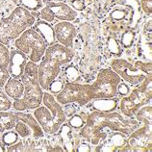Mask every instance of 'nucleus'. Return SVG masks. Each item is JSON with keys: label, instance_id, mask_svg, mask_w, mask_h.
<instances>
[{"label": "nucleus", "instance_id": "1", "mask_svg": "<svg viewBox=\"0 0 152 152\" xmlns=\"http://www.w3.org/2000/svg\"><path fill=\"white\" fill-rule=\"evenodd\" d=\"M138 125L139 122L137 121L125 118L117 112L104 113L94 111L86 118L85 124L81 128L80 135L91 145H97L98 142L109 134V132L106 131L107 129L130 135L135 129H137Z\"/></svg>", "mask_w": 152, "mask_h": 152}, {"label": "nucleus", "instance_id": "2", "mask_svg": "<svg viewBox=\"0 0 152 152\" xmlns=\"http://www.w3.org/2000/svg\"><path fill=\"white\" fill-rule=\"evenodd\" d=\"M73 57L72 50L60 43H54L47 47L38 66L39 82L42 90L47 91L50 83L61 72L60 66L69 64Z\"/></svg>", "mask_w": 152, "mask_h": 152}, {"label": "nucleus", "instance_id": "3", "mask_svg": "<svg viewBox=\"0 0 152 152\" xmlns=\"http://www.w3.org/2000/svg\"><path fill=\"white\" fill-rule=\"evenodd\" d=\"M43 106H39L34 112V117L42 126L43 132L48 135H54L59 128L66 121L62 105L50 93H43Z\"/></svg>", "mask_w": 152, "mask_h": 152}, {"label": "nucleus", "instance_id": "4", "mask_svg": "<svg viewBox=\"0 0 152 152\" xmlns=\"http://www.w3.org/2000/svg\"><path fill=\"white\" fill-rule=\"evenodd\" d=\"M35 22L36 19L30 11L24 7H17L9 17L0 20V42L8 45Z\"/></svg>", "mask_w": 152, "mask_h": 152}, {"label": "nucleus", "instance_id": "5", "mask_svg": "<svg viewBox=\"0 0 152 152\" xmlns=\"http://www.w3.org/2000/svg\"><path fill=\"white\" fill-rule=\"evenodd\" d=\"M20 80L24 86V91L21 98L24 100L27 109H36L41 106L43 91L39 82L37 63L32 61L27 62Z\"/></svg>", "mask_w": 152, "mask_h": 152}, {"label": "nucleus", "instance_id": "6", "mask_svg": "<svg viewBox=\"0 0 152 152\" xmlns=\"http://www.w3.org/2000/svg\"><path fill=\"white\" fill-rule=\"evenodd\" d=\"M152 75L148 74L145 79L140 84L138 89L123 97L119 103V109L126 118H131L140 108L147 105L151 101L152 96Z\"/></svg>", "mask_w": 152, "mask_h": 152}, {"label": "nucleus", "instance_id": "7", "mask_svg": "<svg viewBox=\"0 0 152 152\" xmlns=\"http://www.w3.org/2000/svg\"><path fill=\"white\" fill-rule=\"evenodd\" d=\"M17 49L23 52L30 61L38 63L42 60L47 48L43 39L33 28L25 30L14 42Z\"/></svg>", "mask_w": 152, "mask_h": 152}, {"label": "nucleus", "instance_id": "8", "mask_svg": "<svg viewBox=\"0 0 152 152\" xmlns=\"http://www.w3.org/2000/svg\"><path fill=\"white\" fill-rule=\"evenodd\" d=\"M95 98L94 87L91 85H83L75 82H67L63 90L56 95V100L61 105L70 103H78L79 105H87Z\"/></svg>", "mask_w": 152, "mask_h": 152}, {"label": "nucleus", "instance_id": "9", "mask_svg": "<svg viewBox=\"0 0 152 152\" xmlns=\"http://www.w3.org/2000/svg\"><path fill=\"white\" fill-rule=\"evenodd\" d=\"M121 78L113 69H104L98 72L94 87L95 98H112L118 95V86Z\"/></svg>", "mask_w": 152, "mask_h": 152}, {"label": "nucleus", "instance_id": "10", "mask_svg": "<svg viewBox=\"0 0 152 152\" xmlns=\"http://www.w3.org/2000/svg\"><path fill=\"white\" fill-rule=\"evenodd\" d=\"M111 67L119 77L132 86L140 85L148 75L124 59H114L111 62Z\"/></svg>", "mask_w": 152, "mask_h": 152}, {"label": "nucleus", "instance_id": "11", "mask_svg": "<svg viewBox=\"0 0 152 152\" xmlns=\"http://www.w3.org/2000/svg\"><path fill=\"white\" fill-rule=\"evenodd\" d=\"M152 123H143L142 127L137 128L128 138V145L132 151H151Z\"/></svg>", "mask_w": 152, "mask_h": 152}, {"label": "nucleus", "instance_id": "12", "mask_svg": "<svg viewBox=\"0 0 152 152\" xmlns=\"http://www.w3.org/2000/svg\"><path fill=\"white\" fill-rule=\"evenodd\" d=\"M128 145V138L125 134L118 131H113L109 133L106 138L98 142L97 146L95 147L96 152H115L122 151L123 148Z\"/></svg>", "mask_w": 152, "mask_h": 152}, {"label": "nucleus", "instance_id": "13", "mask_svg": "<svg viewBox=\"0 0 152 152\" xmlns=\"http://www.w3.org/2000/svg\"><path fill=\"white\" fill-rule=\"evenodd\" d=\"M53 29L55 39L60 45L69 48L73 46L74 39L77 36V30L72 23L69 21H60L59 23H56Z\"/></svg>", "mask_w": 152, "mask_h": 152}, {"label": "nucleus", "instance_id": "14", "mask_svg": "<svg viewBox=\"0 0 152 152\" xmlns=\"http://www.w3.org/2000/svg\"><path fill=\"white\" fill-rule=\"evenodd\" d=\"M28 62L26 54L18 49H13L10 52V62L8 66V71L10 76L15 79H20L24 72L25 66Z\"/></svg>", "mask_w": 152, "mask_h": 152}, {"label": "nucleus", "instance_id": "15", "mask_svg": "<svg viewBox=\"0 0 152 152\" xmlns=\"http://www.w3.org/2000/svg\"><path fill=\"white\" fill-rule=\"evenodd\" d=\"M47 7L51 10L55 18L61 21H73L78 15V12L72 9L69 5L63 2H48Z\"/></svg>", "mask_w": 152, "mask_h": 152}, {"label": "nucleus", "instance_id": "16", "mask_svg": "<svg viewBox=\"0 0 152 152\" xmlns=\"http://www.w3.org/2000/svg\"><path fill=\"white\" fill-rule=\"evenodd\" d=\"M59 139L61 141L64 149L66 151H75L74 147L78 146L77 140H74L72 137V128L67 123H63L58 130ZM56 133V134H57Z\"/></svg>", "mask_w": 152, "mask_h": 152}, {"label": "nucleus", "instance_id": "17", "mask_svg": "<svg viewBox=\"0 0 152 152\" xmlns=\"http://www.w3.org/2000/svg\"><path fill=\"white\" fill-rule=\"evenodd\" d=\"M15 117H17L18 121H21L30 127L32 130V135L35 139H39L43 137V130L42 126L39 125V123L34 117V115L32 114L24 113V112H17Z\"/></svg>", "mask_w": 152, "mask_h": 152}, {"label": "nucleus", "instance_id": "18", "mask_svg": "<svg viewBox=\"0 0 152 152\" xmlns=\"http://www.w3.org/2000/svg\"><path fill=\"white\" fill-rule=\"evenodd\" d=\"M33 29L35 31H37L39 34V36L43 39V41L45 42L47 46H50L52 45H54V43H56L54 29H53V27L49 24V22L39 20L34 23Z\"/></svg>", "mask_w": 152, "mask_h": 152}, {"label": "nucleus", "instance_id": "19", "mask_svg": "<svg viewBox=\"0 0 152 152\" xmlns=\"http://www.w3.org/2000/svg\"><path fill=\"white\" fill-rule=\"evenodd\" d=\"M91 108L95 111L104 112V113H111L114 112L118 105V99L115 97L112 98H94L89 103Z\"/></svg>", "mask_w": 152, "mask_h": 152}, {"label": "nucleus", "instance_id": "20", "mask_svg": "<svg viewBox=\"0 0 152 152\" xmlns=\"http://www.w3.org/2000/svg\"><path fill=\"white\" fill-rule=\"evenodd\" d=\"M3 88L4 93L12 99H18L22 97L23 91H24V86H23L21 80L13 77L9 78Z\"/></svg>", "mask_w": 152, "mask_h": 152}, {"label": "nucleus", "instance_id": "21", "mask_svg": "<svg viewBox=\"0 0 152 152\" xmlns=\"http://www.w3.org/2000/svg\"><path fill=\"white\" fill-rule=\"evenodd\" d=\"M18 118L14 112L0 111V133H3L7 130L14 129Z\"/></svg>", "mask_w": 152, "mask_h": 152}, {"label": "nucleus", "instance_id": "22", "mask_svg": "<svg viewBox=\"0 0 152 152\" xmlns=\"http://www.w3.org/2000/svg\"><path fill=\"white\" fill-rule=\"evenodd\" d=\"M0 140L4 143L5 146H10L14 143L17 142L19 140L18 134L15 130H7L5 132H3L2 135L0 136Z\"/></svg>", "mask_w": 152, "mask_h": 152}, {"label": "nucleus", "instance_id": "23", "mask_svg": "<svg viewBox=\"0 0 152 152\" xmlns=\"http://www.w3.org/2000/svg\"><path fill=\"white\" fill-rule=\"evenodd\" d=\"M15 131L17 132L19 137H21L22 139L30 138L32 136V130L30 129V127L21 121H18V122L15 123Z\"/></svg>", "mask_w": 152, "mask_h": 152}, {"label": "nucleus", "instance_id": "24", "mask_svg": "<svg viewBox=\"0 0 152 152\" xmlns=\"http://www.w3.org/2000/svg\"><path fill=\"white\" fill-rule=\"evenodd\" d=\"M10 62V51L9 48L3 43L0 42V66L8 69Z\"/></svg>", "mask_w": 152, "mask_h": 152}, {"label": "nucleus", "instance_id": "25", "mask_svg": "<svg viewBox=\"0 0 152 152\" xmlns=\"http://www.w3.org/2000/svg\"><path fill=\"white\" fill-rule=\"evenodd\" d=\"M86 121V118H82V115H72L71 118H69V124L72 129H81V128L84 126Z\"/></svg>", "mask_w": 152, "mask_h": 152}, {"label": "nucleus", "instance_id": "26", "mask_svg": "<svg viewBox=\"0 0 152 152\" xmlns=\"http://www.w3.org/2000/svg\"><path fill=\"white\" fill-rule=\"evenodd\" d=\"M134 41H135V33L133 31L124 32L121 39V45L123 47H125V48H128V47H131L133 45Z\"/></svg>", "mask_w": 152, "mask_h": 152}, {"label": "nucleus", "instance_id": "27", "mask_svg": "<svg viewBox=\"0 0 152 152\" xmlns=\"http://www.w3.org/2000/svg\"><path fill=\"white\" fill-rule=\"evenodd\" d=\"M42 0H21L25 9L28 11H38L42 7Z\"/></svg>", "mask_w": 152, "mask_h": 152}, {"label": "nucleus", "instance_id": "28", "mask_svg": "<svg viewBox=\"0 0 152 152\" xmlns=\"http://www.w3.org/2000/svg\"><path fill=\"white\" fill-rule=\"evenodd\" d=\"M12 108L10 97L0 89V111H8Z\"/></svg>", "mask_w": 152, "mask_h": 152}, {"label": "nucleus", "instance_id": "29", "mask_svg": "<svg viewBox=\"0 0 152 152\" xmlns=\"http://www.w3.org/2000/svg\"><path fill=\"white\" fill-rule=\"evenodd\" d=\"M64 86H65V84H64L63 80H59V79L56 78L54 81H52L50 83V85L48 86L47 91H48L50 94H58L60 91L63 90Z\"/></svg>", "mask_w": 152, "mask_h": 152}, {"label": "nucleus", "instance_id": "30", "mask_svg": "<svg viewBox=\"0 0 152 152\" xmlns=\"http://www.w3.org/2000/svg\"><path fill=\"white\" fill-rule=\"evenodd\" d=\"M39 17H41V18L42 19L43 21H46V22H49V23L53 22L54 19H55L51 10L47 6L43 7L42 9L41 10V12H39Z\"/></svg>", "mask_w": 152, "mask_h": 152}, {"label": "nucleus", "instance_id": "31", "mask_svg": "<svg viewBox=\"0 0 152 152\" xmlns=\"http://www.w3.org/2000/svg\"><path fill=\"white\" fill-rule=\"evenodd\" d=\"M66 76L69 82H75L79 78V73L74 66H69L66 70Z\"/></svg>", "mask_w": 152, "mask_h": 152}, {"label": "nucleus", "instance_id": "32", "mask_svg": "<svg viewBox=\"0 0 152 152\" xmlns=\"http://www.w3.org/2000/svg\"><path fill=\"white\" fill-rule=\"evenodd\" d=\"M12 107H13L14 110L17 112H23L25 110H28L24 100H23L21 97L18 98V99H14V102L12 103Z\"/></svg>", "mask_w": 152, "mask_h": 152}, {"label": "nucleus", "instance_id": "33", "mask_svg": "<svg viewBox=\"0 0 152 152\" xmlns=\"http://www.w3.org/2000/svg\"><path fill=\"white\" fill-rule=\"evenodd\" d=\"M136 67H138L139 69H141L142 72H145V74H151L152 71V66H151V62L148 63H143V62H140L137 61L134 65Z\"/></svg>", "mask_w": 152, "mask_h": 152}, {"label": "nucleus", "instance_id": "34", "mask_svg": "<svg viewBox=\"0 0 152 152\" xmlns=\"http://www.w3.org/2000/svg\"><path fill=\"white\" fill-rule=\"evenodd\" d=\"M6 151L8 152H23L25 151V146H24V143H23V142L21 141H18L15 143H14V145H12L10 146H7L6 148Z\"/></svg>", "mask_w": 152, "mask_h": 152}, {"label": "nucleus", "instance_id": "35", "mask_svg": "<svg viewBox=\"0 0 152 152\" xmlns=\"http://www.w3.org/2000/svg\"><path fill=\"white\" fill-rule=\"evenodd\" d=\"M10 77L11 76L9 71H8V69L0 66V89L5 86V84L7 83Z\"/></svg>", "mask_w": 152, "mask_h": 152}, {"label": "nucleus", "instance_id": "36", "mask_svg": "<svg viewBox=\"0 0 152 152\" xmlns=\"http://www.w3.org/2000/svg\"><path fill=\"white\" fill-rule=\"evenodd\" d=\"M109 49L112 53H114L115 55H121V48L119 45L115 41L114 39H109Z\"/></svg>", "mask_w": 152, "mask_h": 152}, {"label": "nucleus", "instance_id": "37", "mask_svg": "<svg viewBox=\"0 0 152 152\" xmlns=\"http://www.w3.org/2000/svg\"><path fill=\"white\" fill-rule=\"evenodd\" d=\"M70 5L75 11H83L86 8V3L84 0H70Z\"/></svg>", "mask_w": 152, "mask_h": 152}, {"label": "nucleus", "instance_id": "38", "mask_svg": "<svg viewBox=\"0 0 152 152\" xmlns=\"http://www.w3.org/2000/svg\"><path fill=\"white\" fill-rule=\"evenodd\" d=\"M130 93V88L124 82H121L118 86V94H121L122 96H126Z\"/></svg>", "mask_w": 152, "mask_h": 152}, {"label": "nucleus", "instance_id": "39", "mask_svg": "<svg viewBox=\"0 0 152 152\" xmlns=\"http://www.w3.org/2000/svg\"><path fill=\"white\" fill-rule=\"evenodd\" d=\"M141 6L142 11L146 15H150L152 13V0H141Z\"/></svg>", "mask_w": 152, "mask_h": 152}, {"label": "nucleus", "instance_id": "40", "mask_svg": "<svg viewBox=\"0 0 152 152\" xmlns=\"http://www.w3.org/2000/svg\"><path fill=\"white\" fill-rule=\"evenodd\" d=\"M76 152H91V147L90 146L89 143H81V145H78V146L76 147L75 149Z\"/></svg>", "mask_w": 152, "mask_h": 152}, {"label": "nucleus", "instance_id": "41", "mask_svg": "<svg viewBox=\"0 0 152 152\" xmlns=\"http://www.w3.org/2000/svg\"><path fill=\"white\" fill-rule=\"evenodd\" d=\"M111 17L115 19H122L125 17V13L121 10H117L111 14Z\"/></svg>", "mask_w": 152, "mask_h": 152}, {"label": "nucleus", "instance_id": "42", "mask_svg": "<svg viewBox=\"0 0 152 152\" xmlns=\"http://www.w3.org/2000/svg\"><path fill=\"white\" fill-rule=\"evenodd\" d=\"M4 151H6V146L4 145V143L0 140V152H4Z\"/></svg>", "mask_w": 152, "mask_h": 152}, {"label": "nucleus", "instance_id": "43", "mask_svg": "<svg viewBox=\"0 0 152 152\" xmlns=\"http://www.w3.org/2000/svg\"><path fill=\"white\" fill-rule=\"evenodd\" d=\"M47 151H63V148H60V147H58V148H48Z\"/></svg>", "mask_w": 152, "mask_h": 152}, {"label": "nucleus", "instance_id": "44", "mask_svg": "<svg viewBox=\"0 0 152 152\" xmlns=\"http://www.w3.org/2000/svg\"><path fill=\"white\" fill-rule=\"evenodd\" d=\"M43 1H47V2H52L53 0H43Z\"/></svg>", "mask_w": 152, "mask_h": 152}, {"label": "nucleus", "instance_id": "45", "mask_svg": "<svg viewBox=\"0 0 152 152\" xmlns=\"http://www.w3.org/2000/svg\"><path fill=\"white\" fill-rule=\"evenodd\" d=\"M0 136H1V133H0Z\"/></svg>", "mask_w": 152, "mask_h": 152}]
</instances>
